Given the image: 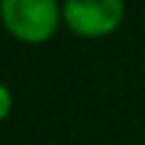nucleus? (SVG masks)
Masks as SVG:
<instances>
[{"instance_id": "f257e3e1", "label": "nucleus", "mask_w": 145, "mask_h": 145, "mask_svg": "<svg viewBox=\"0 0 145 145\" xmlns=\"http://www.w3.org/2000/svg\"><path fill=\"white\" fill-rule=\"evenodd\" d=\"M0 18L8 33L23 43H46L64 23L59 0H3Z\"/></svg>"}, {"instance_id": "f03ea898", "label": "nucleus", "mask_w": 145, "mask_h": 145, "mask_svg": "<svg viewBox=\"0 0 145 145\" xmlns=\"http://www.w3.org/2000/svg\"><path fill=\"white\" fill-rule=\"evenodd\" d=\"M61 18L66 28L82 38H102L120 28L125 18L122 0H64Z\"/></svg>"}, {"instance_id": "7ed1b4c3", "label": "nucleus", "mask_w": 145, "mask_h": 145, "mask_svg": "<svg viewBox=\"0 0 145 145\" xmlns=\"http://www.w3.org/2000/svg\"><path fill=\"white\" fill-rule=\"evenodd\" d=\"M10 110H13V94L5 84H0V122L10 115Z\"/></svg>"}, {"instance_id": "20e7f679", "label": "nucleus", "mask_w": 145, "mask_h": 145, "mask_svg": "<svg viewBox=\"0 0 145 145\" xmlns=\"http://www.w3.org/2000/svg\"><path fill=\"white\" fill-rule=\"evenodd\" d=\"M0 3H3V0H0Z\"/></svg>"}]
</instances>
